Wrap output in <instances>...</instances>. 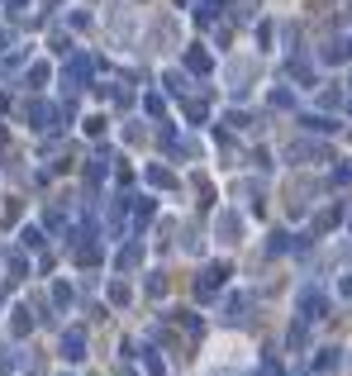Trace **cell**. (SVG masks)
Segmentation results:
<instances>
[{"mask_svg":"<svg viewBox=\"0 0 352 376\" xmlns=\"http://www.w3.org/2000/svg\"><path fill=\"white\" fill-rule=\"evenodd\" d=\"M186 114L195 119V124H205V119H210V110H205V100H190V105H186Z\"/></svg>","mask_w":352,"mask_h":376,"instance_id":"obj_27","label":"cell"},{"mask_svg":"<svg viewBox=\"0 0 352 376\" xmlns=\"http://www.w3.org/2000/svg\"><path fill=\"white\" fill-rule=\"evenodd\" d=\"M348 119H352V91H348Z\"/></svg>","mask_w":352,"mask_h":376,"instance_id":"obj_33","label":"cell"},{"mask_svg":"<svg viewBox=\"0 0 352 376\" xmlns=\"http://www.w3.org/2000/svg\"><path fill=\"white\" fill-rule=\"evenodd\" d=\"M348 229H352V215H348Z\"/></svg>","mask_w":352,"mask_h":376,"instance_id":"obj_36","label":"cell"},{"mask_svg":"<svg viewBox=\"0 0 352 376\" xmlns=\"http://www.w3.org/2000/svg\"><path fill=\"white\" fill-rule=\"evenodd\" d=\"M267 105L271 110H296V96H291L286 86H271V91H267Z\"/></svg>","mask_w":352,"mask_h":376,"instance_id":"obj_17","label":"cell"},{"mask_svg":"<svg viewBox=\"0 0 352 376\" xmlns=\"http://www.w3.org/2000/svg\"><path fill=\"white\" fill-rule=\"evenodd\" d=\"M300 124H305V129H309V134H338V119H328V114H305V119H300Z\"/></svg>","mask_w":352,"mask_h":376,"instance_id":"obj_9","label":"cell"},{"mask_svg":"<svg viewBox=\"0 0 352 376\" xmlns=\"http://www.w3.org/2000/svg\"><path fill=\"white\" fill-rule=\"evenodd\" d=\"M338 296L352 300V271H343V281H338Z\"/></svg>","mask_w":352,"mask_h":376,"instance_id":"obj_31","label":"cell"},{"mask_svg":"<svg viewBox=\"0 0 352 376\" xmlns=\"http://www.w3.org/2000/svg\"><path fill=\"white\" fill-rule=\"evenodd\" d=\"M138 257H143V253H138V243H129V248H124L114 262H119V271H134V267H138Z\"/></svg>","mask_w":352,"mask_h":376,"instance_id":"obj_18","label":"cell"},{"mask_svg":"<svg viewBox=\"0 0 352 376\" xmlns=\"http://www.w3.org/2000/svg\"><path fill=\"white\" fill-rule=\"evenodd\" d=\"M109 305H129V286H124V281L109 286Z\"/></svg>","mask_w":352,"mask_h":376,"instance_id":"obj_26","label":"cell"},{"mask_svg":"<svg viewBox=\"0 0 352 376\" xmlns=\"http://www.w3.org/2000/svg\"><path fill=\"white\" fill-rule=\"evenodd\" d=\"M348 57H352V38H333L324 48V62H348Z\"/></svg>","mask_w":352,"mask_h":376,"instance_id":"obj_15","label":"cell"},{"mask_svg":"<svg viewBox=\"0 0 352 376\" xmlns=\"http://www.w3.org/2000/svg\"><path fill=\"white\" fill-rule=\"evenodd\" d=\"M53 305H57V310L72 305V286H67V281H57V286H53Z\"/></svg>","mask_w":352,"mask_h":376,"instance_id":"obj_22","label":"cell"},{"mask_svg":"<svg viewBox=\"0 0 352 376\" xmlns=\"http://www.w3.org/2000/svg\"><path fill=\"white\" fill-rule=\"evenodd\" d=\"M167 91H171V96H186L190 86H186V77H181V72H167Z\"/></svg>","mask_w":352,"mask_h":376,"instance_id":"obj_23","label":"cell"},{"mask_svg":"<svg viewBox=\"0 0 352 376\" xmlns=\"http://www.w3.org/2000/svg\"><path fill=\"white\" fill-rule=\"evenodd\" d=\"M20 239H24V248H43V234H38L33 224H29V229H24V234H20Z\"/></svg>","mask_w":352,"mask_h":376,"instance_id":"obj_29","label":"cell"},{"mask_svg":"<svg viewBox=\"0 0 352 376\" xmlns=\"http://www.w3.org/2000/svg\"><path fill=\"white\" fill-rule=\"evenodd\" d=\"M286 72H291L300 86H314V62H305V57H291V62H286Z\"/></svg>","mask_w":352,"mask_h":376,"instance_id":"obj_13","label":"cell"},{"mask_svg":"<svg viewBox=\"0 0 352 376\" xmlns=\"http://www.w3.org/2000/svg\"><path fill=\"white\" fill-rule=\"evenodd\" d=\"M296 315H300L305 324L324 319V315H328V296L319 291V286H300V296H296Z\"/></svg>","mask_w":352,"mask_h":376,"instance_id":"obj_1","label":"cell"},{"mask_svg":"<svg viewBox=\"0 0 352 376\" xmlns=\"http://www.w3.org/2000/svg\"><path fill=\"white\" fill-rule=\"evenodd\" d=\"M215 239L229 243V248L243 243V215H238V210H219L215 215Z\"/></svg>","mask_w":352,"mask_h":376,"instance_id":"obj_2","label":"cell"},{"mask_svg":"<svg viewBox=\"0 0 352 376\" xmlns=\"http://www.w3.org/2000/svg\"><path fill=\"white\" fill-rule=\"evenodd\" d=\"M148 181H153V186H162V190H171V186H176V172H171V167H158V162H153V167H148Z\"/></svg>","mask_w":352,"mask_h":376,"instance_id":"obj_16","label":"cell"},{"mask_svg":"<svg viewBox=\"0 0 352 376\" xmlns=\"http://www.w3.org/2000/svg\"><path fill=\"white\" fill-rule=\"evenodd\" d=\"M0 48H5V33H0Z\"/></svg>","mask_w":352,"mask_h":376,"instance_id":"obj_34","label":"cell"},{"mask_svg":"<svg viewBox=\"0 0 352 376\" xmlns=\"http://www.w3.org/2000/svg\"><path fill=\"white\" fill-rule=\"evenodd\" d=\"M29 119H33V129H53L57 110H53V105H43V100H33V105H29Z\"/></svg>","mask_w":352,"mask_h":376,"instance_id":"obj_11","label":"cell"},{"mask_svg":"<svg viewBox=\"0 0 352 376\" xmlns=\"http://www.w3.org/2000/svg\"><path fill=\"white\" fill-rule=\"evenodd\" d=\"M143 367H148V376H167V367H162L158 352H143Z\"/></svg>","mask_w":352,"mask_h":376,"instance_id":"obj_24","label":"cell"},{"mask_svg":"<svg viewBox=\"0 0 352 376\" xmlns=\"http://www.w3.org/2000/svg\"><path fill=\"white\" fill-rule=\"evenodd\" d=\"M338 224H343V205H328L324 215L314 219V234H333V229H338Z\"/></svg>","mask_w":352,"mask_h":376,"instance_id":"obj_14","label":"cell"},{"mask_svg":"<svg viewBox=\"0 0 352 376\" xmlns=\"http://www.w3.org/2000/svg\"><path fill=\"white\" fill-rule=\"evenodd\" d=\"M143 110H148V114H162V110H167V100L158 96V91H148V96H143Z\"/></svg>","mask_w":352,"mask_h":376,"instance_id":"obj_25","label":"cell"},{"mask_svg":"<svg viewBox=\"0 0 352 376\" xmlns=\"http://www.w3.org/2000/svg\"><path fill=\"white\" fill-rule=\"evenodd\" d=\"M77 262H82V267H95V262H100V248H95V243L77 248Z\"/></svg>","mask_w":352,"mask_h":376,"instance_id":"obj_20","label":"cell"},{"mask_svg":"<svg viewBox=\"0 0 352 376\" xmlns=\"http://www.w3.org/2000/svg\"><path fill=\"white\" fill-rule=\"evenodd\" d=\"M333 186H343V190L352 186V162H338V167H333Z\"/></svg>","mask_w":352,"mask_h":376,"instance_id":"obj_21","label":"cell"},{"mask_svg":"<svg viewBox=\"0 0 352 376\" xmlns=\"http://www.w3.org/2000/svg\"><path fill=\"white\" fill-rule=\"evenodd\" d=\"M267 376H286V372H281V367H267Z\"/></svg>","mask_w":352,"mask_h":376,"instance_id":"obj_32","label":"cell"},{"mask_svg":"<svg viewBox=\"0 0 352 376\" xmlns=\"http://www.w3.org/2000/svg\"><path fill=\"white\" fill-rule=\"evenodd\" d=\"M148 219H153V200H148V195H138V205H134V229H143Z\"/></svg>","mask_w":352,"mask_h":376,"instance_id":"obj_19","label":"cell"},{"mask_svg":"<svg viewBox=\"0 0 352 376\" xmlns=\"http://www.w3.org/2000/svg\"><path fill=\"white\" fill-rule=\"evenodd\" d=\"M247 310H252V300H247L243 291L224 300V319H229V324H243V319H247Z\"/></svg>","mask_w":352,"mask_h":376,"instance_id":"obj_7","label":"cell"},{"mask_svg":"<svg viewBox=\"0 0 352 376\" xmlns=\"http://www.w3.org/2000/svg\"><path fill=\"white\" fill-rule=\"evenodd\" d=\"M343 367V348H319V357H314V376H333Z\"/></svg>","mask_w":352,"mask_h":376,"instance_id":"obj_6","label":"cell"},{"mask_svg":"<svg viewBox=\"0 0 352 376\" xmlns=\"http://www.w3.org/2000/svg\"><path fill=\"white\" fill-rule=\"evenodd\" d=\"M186 67L195 72V77H205V72H215V57L205 53V48H190V53H186Z\"/></svg>","mask_w":352,"mask_h":376,"instance_id":"obj_12","label":"cell"},{"mask_svg":"<svg viewBox=\"0 0 352 376\" xmlns=\"http://www.w3.org/2000/svg\"><path fill=\"white\" fill-rule=\"evenodd\" d=\"M219 5H224V0H195V24L210 29V24L219 20Z\"/></svg>","mask_w":352,"mask_h":376,"instance_id":"obj_10","label":"cell"},{"mask_svg":"<svg viewBox=\"0 0 352 376\" xmlns=\"http://www.w3.org/2000/svg\"><path fill=\"white\" fill-rule=\"evenodd\" d=\"M62 357L67 362H82L86 357V329H67L62 333Z\"/></svg>","mask_w":352,"mask_h":376,"instance_id":"obj_5","label":"cell"},{"mask_svg":"<svg viewBox=\"0 0 352 376\" xmlns=\"http://www.w3.org/2000/svg\"><path fill=\"white\" fill-rule=\"evenodd\" d=\"M286 158H291V162H328V148H324V143H291Z\"/></svg>","mask_w":352,"mask_h":376,"instance_id":"obj_4","label":"cell"},{"mask_svg":"<svg viewBox=\"0 0 352 376\" xmlns=\"http://www.w3.org/2000/svg\"><path fill=\"white\" fill-rule=\"evenodd\" d=\"M291 248V234H271V243H267V253H286Z\"/></svg>","mask_w":352,"mask_h":376,"instance_id":"obj_28","label":"cell"},{"mask_svg":"<svg viewBox=\"0 0 352 376\" xmlns=\"http://www.w3.org/2000/svg\"><path fill=\"white\" fill-rule=\"evenodd\" d=\"M29 329H33V315H29V305L10 310V333H15V338H29Z\"/></svg>","mask_w":352,"mask_h":376,"instance_id":"obj_8","label":"cell"},{"mask_svg":"<svg viewBox=\"0 0 352 376\" xmlns=\"http://www.w3.org/2000/svg\"><path fill=\"white\" fill-rule=\"evenodd\" d=\"M224 281H229V267H224V262H210V267L195 276V296H200V300H210L219 286H224Z\"/></svg>","mask_w":352,"mask_h":376,"instance_id":"obj_3","label":"cell"},{"mask_svg":"<svg viewBox=\"0 0 352 376\" xmlns=\"http://www.w3.org/2000/svg\"><path fill=\"white\" fill-rule=\"evenodd\" d=\"M181 324H186L190 333H200V329H205V324H200V315H190V310H186V315H181Z\"/></svg>","mask_w":352,"mask_h":376,"instance_id":"obj_30","label":"cell"},{"mask_svg":"<svg viewBox=\"0 0 352 376\" xmlns=\"http://www.w3.org/2000/svg\"><path fill=\"white\" fill-rule=\"evenodd\" d=\"M119 376H134V372H119Z\"/></svg>","mask_w":352,"mask_h":376,"instance_id":"obj_35","label":"cell"}]
</instances>
